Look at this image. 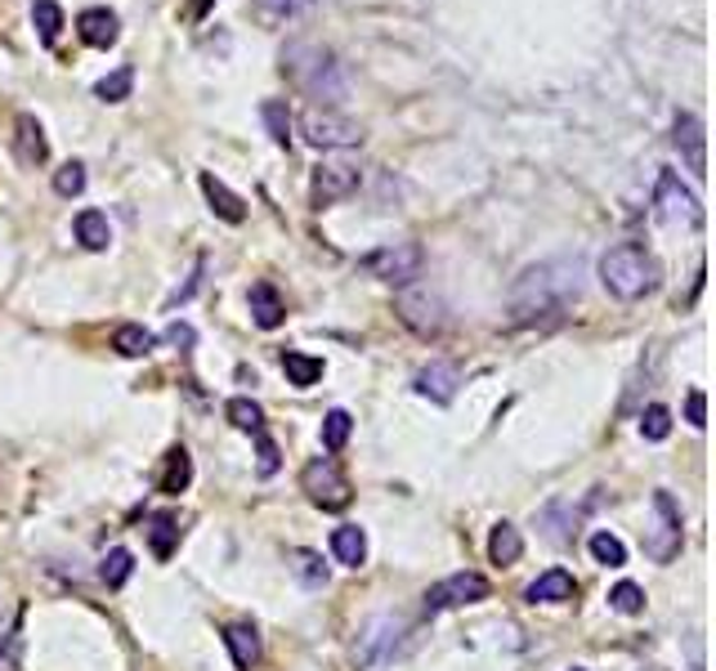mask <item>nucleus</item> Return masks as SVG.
I'll return each mask as SVG.
<instances>
[{
  "label": "nucleus",
  "instance_id": "nucleus-1",
  "mask_svg": "<svg viewBox=\"0 0 716 671\" xmlns=\"http://www.w3.org/2000/svg\"><path fill=\"white\" fill-rule=\"evenodd\" d=\"M601 283L618 300H640V296H649L659 287V264L645 246L623 242V246H609L601 255Z\"/></svg>",
  "mask_w": 716,
  "mask_h": 671
},
{
  "label": "nucleus",
  "instance_id": "nucleus-2",
  "mask_svg": "<svg viewBox=\"0 0 716 671\" xmlns=\"http://www.w3.org/2000/svg\"><path fill=\"white\" fill-rule=\"evenodd\" d=\"M569 292H577V283H569V278L564 283H551V264L529 268V274L519 278V287H515V318L529 322L538 314H555Z\"/></svg>",
  "mask_w": 716,
  "mask_h": 671
},
{
  "label": "nucleus",
  "instance_id": "nucleus-3",
  "mask_svg": "<svg viewBox=\"0 0 716 671\" xmlns=\"http://www.w3.org/2000/svg\"><path fill=\"white\" fill-rule=\"evenodd\" d=\"M421 264H426V251L417 242H389V246H376L372 255H363V274H372L389 287H408L421 278Z\"/></svg>",
  "mask_w": 716,
  "mask_h": 671
},
{
  "label": "nucleus",
  "instance_id": "nucleus-4",
  "mask_svg": "<svg viewBox=\"0 0 716 671\" xmlns=\"http://www.w3.org/2000/svg\"><path fill=\"white\" fill-rule=\"evenodd\" d=\"M300 488H305L309 502L322 506V510H345V506L354 502V488H350V480L341 475V465H337L332 457L309 461V465L300 470Z\"/></svg>",
  "mask_w": 716,
  "mask_h": 671
},
{
  "label": "nucleus",
  "instance_id": "nucleus-5",
  "mask_svg": "<svg viewBox=\"0 0 716 671\" xmlns=\"http://www.w3.org/2000/svg\"><path fill=\"white\" fill-rule=\"evenodd\" d=\"M654 216L663 224H703V207L690 184H681L676 170H663L654 184Z\"/></svg>",
  "mask_w": 716,
  "mask_h": 671
},
{
  "label": "nucleus",
  "instance_id": "nucleus-6",
  "mask_svg": "<svg viewBox=\"0 0 716 671\" xmlns=\"http://www.w3.org/2000/svg\"><path fill=\"white\" fill-rule=\"evenodd\" d=\"M645 551H649V560H659V564H672L676 551H681V506L663 488L654 493V528L645 532Z\"/></svg>",
  "mask_w": 716,
  "mask_h": 671
},
{
  "label": "nucleus",
  "instance_id": "nucleus-7",
  "mask_svg": "<svg viewBox=\"0 0 716 671\" xmlns=\"http://www.w3.org/2000/svg\"><path fill=\"white\" fill-rule=\"evenodd\" d=\"M300 125H305V140L313 148H359L363 144V125H354L350 117H337V112L309 108Z\"/></svg>",
  "mask_w": 716,
  "mask_h": 671
},
{
  "label": "nucleus",
  "instance_id": "nucleus-8",
  "mask_svg": "<svg viewBox=\"0 0 716 671\" xmlns=\"http://www.w3.org/2000/svg\"><path fill=\"white\" fill-rule=\"evenodd\" d=\"M488 600V578L480 573H452L443 582H434L426 591V614H443V609H462V604Z\"/></svg>",
  "mask_w": 716,
  "mask_h": 671
},
{
  "label": "nucleus",
  "instance_id": "nucleus-9",
  "mask_svg": "<svg viewBox=\"0 0 716 671\" xmlns=\"http://www.w3.org/2000/svg\"><path fill=\"white\" fill-rule=\"evenodd\" d=\"M354 188H359V170L345 166V162H328V166H318V170H313L309 197H313V207H332V201L350 197Z\"/></svg>",
  "mask_w": 716,
  "mask_h": 671
},
{
  "label": "nucleus",
  "instance_id": "nucleus-10",
  "mask_svg": "<svg viewBox=\"0 0 716 671\" xmlns=\"http://www.w3.org/2000/svg\"><path fill=\"white\" fill-rule=\"evenodd\" d=\"M672 144L681 148V157H685V166L703 179L707 175V140H703V121L694 117V112H676V125H672Z\"/></svg>",
  "mask_w": 716,
  "mask_h": 671
},
{
  "label": "nucleus",
  "instance_id": "nucleus-11",
  "mask_svg": "<svg viewBox=\"0 0 716 671\" xmlns=\"http://www.w3.org/2000/svg\"><path fill=\"white\" fill-rule=\"evenodd\" d=\"M458 385H462V372L452 363H430L417 372V394L430 403H452L458 398Z\"/></svg>",
  "mask_w": 716,
  "mask_h": 671
},
{
  "label": "nucleus",
  "instance_id": "nucleus-12",
  "mask_svg": "<svg viewBox=\"0 0 716 671\" xmlns=\"http://www.w3.org/2000/svg\"><path fill=\"white\" fill-rule=\"evenodd\" d=\"M14 157H19L23 166H41V162L49 157L45 130H41V121H36V117H27V112L14 121Z\"/></svg>",
  "mask_w": 716,
  "mask_h": 671
},
{
  "label": "nucleus",
  "instance_id": "nucleus-13",
  "mask_svg": "<svg viewBox=\"0 0 716 671\" xmlns=\"http://www.w3.org/2000/svg\"><path fill=\"white\" fill-rule=\"evenodd\" d=\"M573 595H577V582H573L569 569H551V573H542V578L525 591L529 604H569Z\"/></svg>",
  "mask_w": 716,
  "mask_h": 671
},
{
  "label": "nucleus",
  "instance_id": "nucleus-14",
  "mask_svg": "<svg viewBox=\"0 0 716 671\" xmlns=\"http://www.w3.org/2000/svg\"><path fill=\"white\" fill-rule=\"evenodd\" d=\"M251 318H255V327H265V331L283 327L287 305H283V296H278L274 283H255V287H251Z\"/></svg>",
  "mask_w": 716,
  "mask_h": 671
},
{
  "label": "nucleus",
  "instance_id": "nucleus-15",
  "mask_svg": "<svg viewBox=\"0 0 716 671\" xmlns=\"http://www.w3.org/2000/svg\"><path fill=\"white\" fill-rule=\"evenodd\" d=\"M202 193H207L211 211H216L224 224H242V220H246V207H242V197H238L233 188H224V179H216L211 170L202 175Z\"/></svg>",
  "mask_w": 716,
  "mask_h": 671
},
{
  "label": "nucleus",
  "instance_id": "nucleus-16",
  "mask_svg": "<svg viewBox=\"0 0 716 671\" xmlns=\"http://www.w3.org/2000/svg\"><path fill=\"white\" fill-rule=\"evenodd\" d=\"M77 32H81L86 45L108 50V45H117V14H112V10H86V14L77 19Z\"/></svg>",
  "mask_w": 716,
  "mask_h": 671
},
{
  "label": "nucleus",
  "instance_id": "nucleus-17",
  "mask_svg": "<svg viewBox=\"0 0 716 671\" xmlns=\"http://www.w3.org/2000/svg\"><path fill=\"white\" fill-rule=\"evenodd\" d=\"M224 645H229L238 671H251V667L260 662V631H255L251 623H233V627L224 631Z\"/></svg>",
  "mask_w": 716,
  "mask_h": 671
},
{
  "label": "nucleus",
  "instance_id": "nucleus-18",
  "mask_svg": "<svg viewBox=\"0 0 716 671\" xmlns=\"http://www.w3.org/2000/svg\"><path fill=\"white\" fill-rule=\"evenodd\" d=\"M188 484H192V457H188L184 448H170V452H166V470H162L157 488H162L166 497H179Z\"/></svg>",
  "mask_w": 716,
  "mask_h": 671
},
{
  "label": "nucleus",
  "instance_id": "nucleus-19",
  "mask_svg": "<svg viewBox=\"0 0 716 671\" xmlns=\"http://www.w3.org/2000/svg\"><path fill=\"white\" fill-rule=\"evenodd\" d=\"M519 556H525V537H519V528H515V524H497L493 537H488V560L506 569V564H515Z\"/></svg>",
  "mask_w": 716,
  "mask_h": 671
},
{
  "label": "nucleus",
  "instance_id": "nucleus-20",
  "mask_svg": "<svg viewBox=\"0 0 716 671\" xmlns=\"http://www.w3.org/2000/svg\"><path fill=\"white\" fill-rule=\"evenodd\" d=\"M332 551H337V560H341L345 569H359V564L367 560V537H363V528H359V524L337 528V532H332Z\"/></svg>",
  "mask_w": 716,
  "mask_h": 671
},
{
  "label": "nucleus",
  "instance_id": "nucleus-21",
  "mask_svg": "<svg viewBox=\"0 0 716 671\" xmlns=\"http://www.w3.org/2000/svg\"><path fill=\"white\" fill-rule=\"evenodd\" d=\"M283 372H287V381H291L296 389H309V385H318V381H322V359L287 350V354H283Z\"/></svg>",
  "mask_w": 716,
  "mask_h": 671
},
{
  "label": "nucleus",
  "instance_id": "nucleus-22",
  "mask_svg": "<svg viewBox=\"0 0 716 671\" xmlns=\"http://www.w3.org/2000/svg\"><path fill=\"white\" fill-rule=\"evenodd\" d=\"M112 350H117L121 359H144V354L153 350V331H144L140 322H125V327H117V336H112Z\"/></svg>",
  "mask_w": 716,
  "mask_h": 671
},
{
  "label": "nucleus",
  "instance_id": "nucleus-23",
  "mask_svg": "<svg viewBox=\"0 0 716 671\" xmlns=\"http://www.w3.org/2000/svg\"><path fill=\"white\" fill-rule=\"evenodd\" d=\"M77 242H81L86 251H108V242H112L108 216H103V211H81V216H77Z\"/></svg>",
  "mask_w": 716,
  "mask_h": 671
},
{
  "label": "nucleus",
  "instance_id": "nucleus-24",
  "mask_svg": "<svg viewBox=\"0 0 716 671\" xmlns=\"http://www.w3.org/2000/svg\"><path fill=\"white\" fill-rule=\"evenodd\" d=\"M148 542H153V556L157 560H170V551L179 542V519L175 515H153L148 519Z\"/></svg>",
  "mask_w": 716,
  "mask_h": 671
},
{
  "label": "nucleus",
  "instance_id": "nucleus-25",
  "mask_svg": "<svg viewBox=\"0 0 716 671\" xmlns=\"http://www.w3.org/2000/svg\"><path fill=\"white\" fill-rule=\"evenodd\" d=\"M32 23H36L41 45H54L58 32H63V10L54 6V0H36V6H32Z\"/></svg>",
  "mask_w": 716,
  "mask_h": 671
},
{
  "label": "nucleus",
  "instance_id": "nucleus-26",
  "mask_svg": "<svg viewBox=\"0 0 716 671\" xmlns=\"http://www.w3.org/2000/svg\"><path fill=\"white\" fill-rule=\"evenodd\" d=\"M350 430H354V417H350L345 408L328 413V417H322V448H328V452H341V448L350 443Z\"/></svg>",
  "mask_w": 716,
  "mask_h": 671
},
{
  "label": "nucleus",
  "instance_id": "nucleus-27",
  "mask_svg": "<svg viewBox=\"0 0 716 671\" xmlns=\"http://www.w3.org/2000/svg\"><path fill=\"white\" fill-rule=\"evenodd\" d=\"M130 86H135V67L121 63L112 77H103V81L95 86V95H99L103 103H121V99H130Z\"/></svg>",
  "mask_w": 716,
  "mask_h": 671
},
{
  "label": "nucleus",
  "instance_id": "nucleus-28",
  "mask_svg": "<svg viewBox=\"0 0 716 671\" xmlns=\"http://www.w3.org/2000/svg\"><path fill=\"white\" fill-rule=\"evenodd\" d=\"M229 421L238 426V430H251V435H260L265 430V408L260 403H251V398H229Z\"/></svg>",
  "mask_w": 716,
  "mask_h": 671
},
{
  "label": "nucleus",
  "instance_id": "nucleus-29",
  "mask_svg": "<svg viewBox=\"0 0 716 671\" xmlns=\"http://www.w3.org/2000/svg\"><path fill=\"white\" fill-rule=\"evenodd\" d=\"M287 564H291V573L305 586H322V582H328V564H322V556H313V551H291Z\"/></svg>",
  "mask_w": 716,
  "mask_h": 671
},
{
  "label": "nucleus",
  "instance_id": "nucleus-30",
  "mask_svg": "<svg viewBox=\"0 0 716 671\" xmlns=\"http://www.w3.org/2000/svg\"><path fill=\"white\" fill-rule=\"evenodd\" d=\"M260 117H265V125H269V134H274V144L287 148V144H291V112H287V103L269 99L265 108H260Z\"/></svg>",
  "mask_w": 716,
  "mask_h": 671
},
{
  "label": "nucleus",
  "instance_id": "nucleus-31",
  "mask_svg": "<svg viewBox=\"0 0 716 671\" xmlns=\"http://www.w3.org/2000/svg\"><path fill=\"white\" fill-rule=\"evenodd\" d=\"M592 556H596V564H605V569H623V564H627V547L618 542L614 532H592Z\"/></svg>",
  "mask_w": 716,
  "mask_h": 671
},
{
  "label": "nucleus",
  "instance_id": "nucleus-32",
  "mask_svg": "<svg viewBox=\"0 0 716 671\" xmlns=\"http://www.w3.org/2000/svg\"><path fill=\"white\" fill-rule=\"evenodd\" d=\"M135 573V556H130L125 547H117V551H108L103 556V569H99V578L108 582V586H125V578Z\"/></svg>",
  "mask_w": 716,
  "mask_h": 671
},
{
  "label": "nucleus",
  "instance_id": "nucleus-33",
  "mask_svg": "<svg viewBox=\"0 0 716 671\" xmlns=\"http://www.w3.org/2000/svg\"><path fill=\"white\" fill-rule=\"evenodd\" d=\"M640 435H645L649 443H663V439L672 435V413L663 408V403H654V408H645V417H640Z\"/></svg>",
  "mask_w": 716,
  "mask_h": 671
},
{
  "label": "nucleus",
  "instance_id": "nucleus-34",
  "mask_svg": "<svg viewBox=\"0 0 716 671\" xmlns=\"http://www.w3.org/2000/svg\"><path fill=\"white\" fill-rule=\"evenodd\" d=\"M609 604L618 614H640L645 609V591L636 586V582H618L614 591H609Z\"/></svg>",
  "mask_w": 716,
  "mask_h": 671
},
{
  "label": "nucleus",
  "instance_id": "nucleus-35",
  "mask_svg": "<svg viewBox=\"0 0 716 671\" xmlns=\"http://www.w3.org/2000/svg\"><path fill=\"white\" fill-rule=\"evenodd\" d=\"M81 188H86V166H81V162H68V166L54 175V193H58V197H77Z\"/></svg>",
  "mask_w": 716,
  "mask_h": 671
},
{
  "label": "nucleus",
  "instance_id": "nucleus-36",
  "mask_svg": "<svg viewBox=\"0 0 716 671\" xmlns=\"http://www.w3.org/2000/svg\"><path fill=\"white\" fill-rule=\"evenodd\" d=\"M260 14H269V19H296L305 10H313L318 0H255Z\"/></svg>",
  "mask_w": 716,
  "mask_h": 671
},
{
  "label": "nucleus",
  "instance_id": "nucleus-37",
  "mask_svg": "<svg viewBox=\"0 0 716 671\" xmlns=\"http://www.w3.org/2000/svg\"><path fill=\"white\" fill-rule=\"evenodd\" d=\"M255 439H260V461H255V470H260V480H269V475H278V465H283V461H278V443H274L265 430H260Z\"/></svg>",
  "mask_w": 716,
  "mask_h": 671
},
{
  "label": "nucleus",
  "instance_id": "nucleus-38",
  "mask_svg": "<svg viewBox=\"0 0 716 671\" xmlns=\"http://www.w3.org/2000/svg\"><path fill=\"white\" fill-rule=\"evenodd\" d=\"M19 653H23V627L14 623V631L0 645V671H19Z\"/></svg>",
  "mask_w": 716,
  "mask_h": 671
},
{
  "label": "nucleus",
  "instance_id": "nucleus-39",
  "mask_svg": "<svg viewBox=\"0 0 716 671\" xmlns=\"http://www.w3.org/2000/svg\"><path fill=\"white\" fill-rule=\"evenodd\" d=\"M685 417H690L694 430L707 426V398H703V389H690V398H685Z\"/></svg>",
  "mask_w": 716,
  "mask_h": 671
},
{
  "label": "nucleus",
  "instance_id": "nucleus-40",
  "mask_svg": "<svg viewBox=\"0 0 716 671\" xmlns=\"http://www.w3.org/2000/svg\"><path fill=\"white\" fill-rule=\"evenodd\" d=\"M573 671H587V667H573Z\"/></svg>",
  "mask_w": 716,
  "mask_h": 671
}]
</instances>
